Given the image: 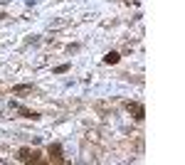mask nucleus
Listing matches in <instances>:
<instances>
[{
    "mask_svg": "<svg viewBox=\"0 0 185 165\" xmlns=\"http://www.w3.org/2000/svg\"><path fill=\"white\" fill-rule=\"evenodd\" d=\"M106 62H109V64H116V62H119V54H116V52L106 54Z\"/></svg>",
    "mask_w": 185,
    "mask_h": 165,
    "instance_id": "1",
    "label": "nucleus"
}]
</instances>
